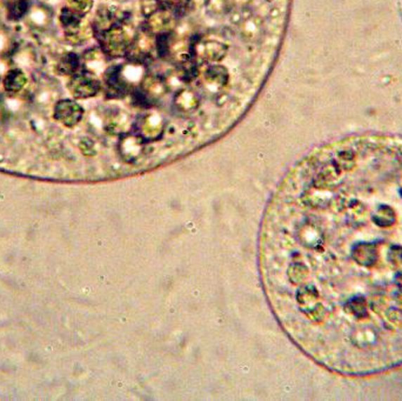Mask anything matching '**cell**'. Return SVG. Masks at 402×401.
I'll return each mask as SVG.
<instances>
[{
	"instance_id": "7",
	"label": "cell",
	"mask_w": 402,
	"mask_h": 401,
	"mask_svg": "<svg viewBox=\"0 0 402 401\" xmlns=\"http://www.w3.org/2000/svg\"><path fill=\"white\" fill-rule=\"evenodd\" d=\"M29 1L27 0H11L8 4V18L18 20L27 12Z\"/></svg>"
},
{
	"instance_id": "8",
	"label": "cell",
	"mask_w": 402,
	"mask_h": 401,
	"mask_svg": "<svg viewBox=\"0 0 402 401\" xmlns=\"http://www.w3.org/2000/svg\"><path fill=\"white\" fill-rule=\"evenodd\" d=\"M66 1L69 4L67 8L83 15H86L87 12H90L92 5H93V0H66Z\"/></svg>"
},
{
	"instance_id": "2",
	"label": "cell",
	"mask_w": 402,
	"mask_h": 401,
	"mask_svg": "<svg viewBox=\"0 0 402 401\" xmlns=\"http://www.w3.org/2000/svg\"><path fill=\"white\" fill-rule=\"evenodd\" d=\"M136 34H131L126 27V22H119L110 29L96 33L100 50L108 58L125 57L129 45Z\"/></svg>"
},
{
	"instance_id": "3",
	"label": "cell",
	"mask_w": 402,
	"mask_h": 401,
	"mask_svg": "<svg viewBox=\"0 0 402 401\" xmlns=\"http://www.w3.org/2000/svg\"><path fill=\"white\" fill-rule=\"evenodd\" d=\"M67 88L74 99H89L96 97L103 88V85L93 73L82 69L70 78Z\"/></svg>"
},
{
	"instance_id": "1",
	"label": "cell",
	"mask_w": 402,
	"mask_h": 401,
	"mask_svg": "<svg viewBox=\"0 0 402 401\" xmlns=\"http://www.w3.org/2000/svg\"><path fill=\"white\" fill-rule=\"evenodd\" d=\"M258 244L267 304L306 357L356 378L402 366V138L307 155L275 188Z\"/></svg>"
},
{
	"instance_id": "4",
	"label": "cell",
	"mask_w": 402,
	"mask_h": 401,
	"mask_svg": "<svg viewBox=\"0 0 402 401\" xmlns=\"http://www.w3.org/2000/svg\"><path fill=\"white\" fill-rule=\"evenodd\" d=\"M85 110L73 99H61L53 110L54 119L66 129H74L84 119Z\"/></svg>"
},
{
	"instance_id": "6",
	"label": "cell",
	"mask_w": 402,
	"mask_h": 401,
	"mask_svg": "<svg viewBox=\"0 0 402 401\" xmlns=\"http://www.w3.org/2000/svg\"><path fill=\"white\" fill-rule=\"evenodd\" d=\"M27 76L20 69H11L6 72L3 79V86L10 94H17L26 86Z\"/></svg>"
},
{
	"instance_id": "5",
	"label": "cell",
	"mask_w": 402,
	"mask_h": 401,
	"mask_svg": "<svg viewBox=\"0 0 402 401\" xmlns=\"http://www.w3.org/2000/svg\"><path fill=\"white\" fill-rule=\"evenodd\" d=\"M80 70H82V60H80L79 55L73 53V52H69V53L63 55L56 65V71H57L58 74L63 77H70V78L79 72Z\"/></svg>"
}]
</instances>
